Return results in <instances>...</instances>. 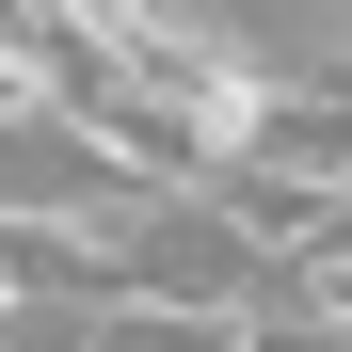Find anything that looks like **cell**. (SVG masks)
Returning a JSON list of instances; mask_svg holds the SVG:
<instances>
[{
	"label": "cell",
	"instance_id": "1",
	"mask_svg": "<svg viewBox=\"0 0 352 352\" xmlns=\"http://www.w3.org/2000/svg\"><path fill=\"white\" fill-rule=\"evenodd\" d=\"M80 352H256L241 305H160V288H112V305L80 320Z\"/></svg>",
	"mask_w": 352,
	"mask_h": 352
}]
</instances>
